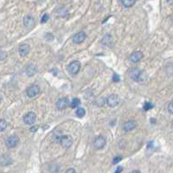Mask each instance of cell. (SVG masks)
Returning <instances> with one entry per match:
<instances>
[{"mask_svg": "<svg viewBox=\"0 0 173 173\" xmlns=\"http://www.w3.org/2000/svg\"><path fill=\"white\" fill-rule=\"evenodd\" d=\"M106 143H107L106 139H105L103 136L100 135V136H97V137L95 138V139H94V141H93V146H94V148H95L96 150H101V149L105 147Z\"/></svg>", "mask_w": 173, "mask_h": 173, "instance_id": "obj_4", "label": "cell"}, {"mask_svg": "<svg viewBox=\"0 0 173 173\" xmlns=\"http://www.w3.org/2000/svg\"><path fill=\"white\" fill-rule=\"evenodd\" d=\"M143 57H144V55L141 51H135L130 55V61L133 63H138L139 61L142 60Z\"/></svg>", "mask_w": 173, "mask_h": 173, "instance_id": "obj_12", "label": "cell"}, {"mask_svg": "<svg viewBox=\"0 0 173 173\" xmlns=\"http://www.w3.org/2000/svg\"><path fill=\"white\" fill-rule=\"evenodd\" d=\"M81 104V101H80V99H78V98H74V99H73V101H71V107L72 108H77L78 107H79V105Z\"/></svg>", "mask_w": 173, "mask_h": 173, "instance_id": "obj_21", "label": "cell"}, {"mask_svg": "<svg viewBox=\"0 0 173 173\" xmlns=\"http://www.w3.org/2000/svg\"><path fill=\"white\" fill-rule=\"evenodd\" d=\"M119 80H120L119 76H117V74H114L113 75V81L114 82H119Z\"/></svg>", "mask_w": 173, "mask_h": 173, "instance_id": "obj_29", "label": "cell"}, {"mask_svg": "<svg viewBox=\"0 0 173 173\" xmlns=\"http://www.w3.org/2000/svg\"><path fill=\"white\" fill-rule=\"evenodd\" d=\"M137 126V123L134 120H129L123 125V130L125 132H131Z\"/></svg>", "mask_w": 173, "mask_h": 173, "instance_id": "obj_13", "label": "cell"}, {"mask_svg": "<svg viewBox=\"0 0 173 173\" xmlns=\"http://www.w3.org/2000/svg\"><path fill=\"white\" fill-rule=\"evenodd\" d=\"M1 101H2V98H1V95H0V102H1Z\"/></svg>", "mask_w": 173, "mask_h": 173, "instance_id": "obj_32", "label": "cell"}, {"mask_svg": "<svg viewBox=\"0 0 173 173\" xmlns=\"http://www.w3.org/2000/svg\"><path fill=\"white\" fill-rule=\"evenodd\" d=\"M121 159H122V157H121V156H117V157H115V158H113L112 164H116L119 163L120 161H121Z\"/></svg>", "mask_w": 173, "mask_h": 173, "instance_id": "obj_24", "label": "cell"}, {"mask_svg": "<svg viewBox=\"0 0 173 173\" xmlns=\"http://www.w3.org/2000/svg\"><path fill=\"white\" fill-rule=\"evenodd\" d=\"M18 143H19V138L17 135H11L6 139L5 145L8 148H14L18 145Z\"/></svg>", "mask_w": 173, "mask_h": 173, "instance_id": "obj_5", "label": "cell"}, {"mask_svg": "<svg viewBox=\"0 0 173 173\" xmlns=\"http://www.w3.org/2000/svg\"><path fill=\"white\" fill-rule=\"evenodd\" d=\"M129 77L133 80V81H135V82H139L140 81V79H141V76H142L143 74V72L142 70L140 69H139V68H133L130 71H129Z\"/></svg>", "mask_w": 173, "mask_h": 173, "instance_id": "obj_2", "label": "cell"}, {"mask_svg": "<svg viewBox=\"0 0 173 173\" xmlns=\"http://www.w3.org/2000/svg\"><path fill=\"white\" fill-rule=\"evenodd\" d=\"M119 103H120V97L115 93L111 94L107 99V104L109 107H115L116 106H118Z\"/></svg>", "mask_w": 173, "mask_h": 173, "instance_id": "obj_6", "label": "cell"}, {"mask_svg": "<svg viewBox=\"0 0 173 173\" xmlns=\"http://www.w3.org/2000/svg\"><path fill=\"white\" fill-rule=\"evenodd\" d=\"M8 159H10V158L9 156H2L0 158V164L2 165H8L10 164V162H8Z\"/></svg>", "mask_w": 173, "mask_h": 173, "instance_id": "obj_19", "label": "cell"}, {"mask_svg": "<svg viewBox=\"0 0 173 173\" xmlns=\"http://www.w3.org/2000/svg\"><path fill=\"white\" fill-rule=\"evenodd\" d=\"M23 24L26 28L31 29L35 26V19L31 16H26L23 18Z\"/></svg>", "mask_w": 173, "mask_h": 173, "instance_id": "obj_14", "label": "cell"}, {"mask_svg": "<svg viewBox=\"0 0 173 173\" xmlns=\"http://www.w3.org/2000/svg\"><path fill=\"white\" fill-rule=\"evenodd\" d=\"M75 113H76V115H77L79 118H82V117H84L85 114H86V110H85L83 107H77Z\"/></svg>", "mask_w": 173, "mask_h": 173, "instance_id": "obj_18", "label": "cell"}, {"mask_svg": "<svg viewBox=\"0 0 173 173\" xmlns=\"http://www.w3.org/2000/svg\"><path fill=\"white\" fill-rule=\"evenodd\" d=\"M153 105L152 103H150V102H146L145 104V106H144V110L145 111H148V110H150L151 108H153Z\"/></svg>", "mask_w": 173, "mask_h": 173, "instance_id": "obj_22", "label": "cell"}, {"mask_svg": "<svg viewBox=\"0 0 173 173\" xmlns=\"http://www.w3.org/2000/svg\"><path fill=\"white\" fill-rule=\"evenodd\" d=\"M59 143L63 148H70L73 145V138L69 135H61L59 139Z\"/></svg>", "mask_w": 173, "mask_h": 173, "instance_id": "obj_1", "label": "cell"}, {"mask_svg": "<svg viewBox=\"0 0 173 173\" xmlns=\"http://www.w3.org/2000/svg\"><path fill=\"white\" fill-rule=\"evenodd\" d=\"M86 38H87V34L84 31H80L73 36V42L75 44H80L85 41Z\"/></svg>", "mask_w": 173, "mask_h": 173, "instance_id": "obj_7", "label": "cell"}, {"mask_svg": "<svg viewBox=\"0 0 173 173\" xmlns=\"http://www.w3.org/2000/svg\"><path fill=\"white\" fill-rule=\"evenodd\" d=\"M69 106V100L67 97H63L59 99L56 102V107L59 110H64Z\"/></svg>", "mask_w": 173, "mask_h": 173, "instance_id": "obj_10", "label": "cell"}, {"mask_svg": "<svg viewBox=\"0 0 173 173\" xmlns=\"http://www.w3.org/2000/svg\"><path fill=\"white\" fill-rule=\"evenodd\" d=\"M130 173H140V172L139 171H137V170H134V171H132V172Z\"/></svg>", "mask_w": 173, "mask_h": 173, "instance_id": "obj_31", "label": "cell"}, {"mask_svg": "<svg viewBox=\"0 0 173 173\" xmlns=\"http://www.w3.org/2000/svg\"><path fill=\"white\" fill-rule=\"evenodd\" d=\"M31 52V47L29 44L27 43H23L21 44L18 48V53H19V55L20 56H26L29 55V53Z\"/></svg>", "mask_w": 173, "mask_h": 173, "instance_id": "obj_11", "label": "cell"}, {"mask_svg": "<svg viewBox=\"0 0 173 173\" xmlns=\"http://www.w3.org/2000/svg\"><path fill=\"white\" fill-rule=\"evenodd\" d=\"M36 128H37V126H36V127H32V128H31V131H32V132H34V131L36 132Z\"/></svg>", "mask_w": 173, "mask_h": 173, "instance_id": "obj_30", "label": "cell"}, {"mask_svg": "<svg viewBox=\"0 0 173 173\" xmlns=\"http://www.w3.org/2000/svg\"><path fill=\"white\" fill-rule=\"evenodd\" d=\"M120 2L126 8H130L136 3V0H120Z\"/></svg>", "mask_w": 173, "mask_h": 173, "instance_id": "obj_16", "label": "cell"}, {"mask_svg": "<svg viewBox=\"0 0 173 173\" xmlns=\"http://www.w3.org/2000/svg\"><path fill=\"white\" fill-rule=\"evenodd\" d=\"M36 67L33 66V65L28 66L27 69H26V74H27L28 76H32V75H34V74H36Z\"/></svg>", "mask_w": 173, "mask_h": 173, "instance_id": "obj_17", "label": "cell"}, {"mask_svg": "<svg viewBox=\"0 0 173 173\" xmlns=\"http://www.w3.org/2000/svg\"><path fill=\"white\" fill-rule=\"evenodd\" d=\"M168 110H169V112L172 114L173 113V108H172V102L171 101L170 102V104H169V108H168Z\"/></svg>", "mask_w": 173, "mask_h": 173, "instance_id": "obj_26", "label": "cell"}, {"mask_svg": "<svg viewBox=\"0 0 173 173\" xmlns=\"http://www.w3.org/2000/svg\"><path fill=\"white\" fill-rule=\"evenodd\" d=\"M111 42H112V36H109V35H106L103 39H102L101 43L105 46H110L111 45Z\"/></svg>", "mask_w": 173, "mask_h": 173, "instance_id": "obj_15", "label": "cell"}, {"mask_svg": "<svg viewBox=\"0 0 173 173\" xmlns=\"http://www.w3.org/2000/svg\"><path fill=\"white\" fill-rule=\"evenodd\" d=\"M65 173H76V172H75V170H74V169H73V168H69V169H68V170L65 172Z\"/></svg>", "mask_w": 173, "mask_h": 173, "instance_id": "obj_27", "label": "cell"}, {"mask_svg": "<svg viewBox=\"0 0 173 173\" xmlns=\"http://www.w3.org/2000/svg\"><path fill=\"white\" fill-rule=\"evenodd\" d=\"M36 120V115L33 112H29L23 116V122L26 125H32Z\"/></svg>", "mask_w": 173, "mask_h": 173, "instance_id": "obj_9", "label": "cell"}, {"mask_svg": "<svg viewBox=\"0 0 173 173\" xmlns=\"http://www.w3.org/2000/svg\"><path fill=\"white\" fill-rule=\"evenodd\" d=\"M123 171V167L121 166H118V168L116 169V172L114 173H120Z\"/></svg>", "mask_w": 173, "mask_h": 173, "instance_id": "obj_28", "label": "cell"}, {"mask_svg": "<svg viewBox=\"0 0 173 173\" xmlns=\"http://www.w3.org/2000/svg\"><path fill=\"white\" fill-rule=\"evenodd\" d=\"M7 121L4 119H0V132H4L7 128Z\"/></svg>", "mask_w": 173, "mask_h": 173, "instance_id": "obj_20", "label": "cell"}, {"mask_svg": "<svg viewBox=\"0 0 173 173\" xmlns=\"http://www.w3.org/2000/svg\"><path fill=\"white\" fill-rule=\"evenodd\" d=\"M39 93H40V88L37 85H31L26 90L27 95L29 97H31V98H33V97L36 96Z\"/></svg>", "mask_w": 173, "mask_h": 173, "instance_id": "obj_8", "label": "cell"}, {"mask_svg": "<svg viewBox=\"0 0 173 173\" xmlns=\"http://www.w3.org/2000/svg\"><path fill=\"white\" fill-rule=\"evenodd\" d=\"M81 69V62L79 61H74L68 66V71L73 75L78 74Z\"/></svg>", "mask_w": 173, "mask_h": 173, "instance_id": "obj_3", "label": "cell"}, {"mask_svg": "<svg viewBox=\"0 0 173 173\" xmlns=\"http://www.w3.org/2000/svg\"><path fill=\"white\" fill-rule=\"evenodd\" d=\"M7 57V54L4 51H0V61L4 60Z\"/></svg>", "mask_w": 173, "mask_h": 173, "instance_id": "obj_25", "label": "cell"}, {"mask_svg": "<svg viewBox=\"0 0 173 173\" xmlns=\"http://www.w3.org/2000/svg\"><path fill=\"white\" fill-rule=\"evenodd\" d=\"M49 18H50V17H49V15L48 14H44L42 17V19H41V23H45L47 21L49 20Z\"/></svg>", "mask_w": 173, "mask_h": 173, "instance_id": "obj_23", "label": "cell"}]
</instances>
